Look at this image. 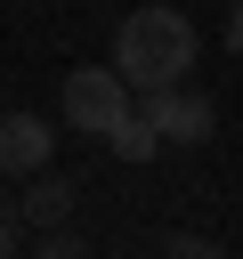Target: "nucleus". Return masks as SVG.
I'll return each mask as SVG.
<instances>
[{"label": "nucleus", "mask_w": 243, "mask_h": 259, "mask_svg": "<svg viewBox=\"0 0 243 259\" xmlns=\"http://www.w3.org/2000/svg\"><path fill=\"white\" fill-rule=\"evenodd\" d=\"M186 65H194V24H186L178 8H130L122 40H113L122 89H162V81H178Z\"/></svg>", "instance_id": "nucleus-1"}, {"label": "nucleus", "mask_w": 243, "mask_h": 259, "mask_svg": "<svg viewBox=\"0 0 243 259\" xmlns=\"http://www.w3.org/2000/svg\"><path fill=\"white\" fill-rule=\"evenodd\" d=\"M122 113H130V89H122L113 65H73V73H65V121H73V130L105 138Z\"/></svg>", "instance_id": "nucleus-2"}, {"label": "nucleus", "mask_w": 243, "mask_h": 259, "mask_svg": "<svg viewBox=\"0 0 243 259\" xmlns=\"http://www.w3.org/2000/svg\"><path fill=\"white\" fill-rule=\"evenodd\" d=\"M138 121H154V138H178V146H202V138L219 130L211 97H194V89H178V81L146 89V113H138Z\"/></svg>", "instance_id": "nucleus-3"}, {"label": "nucleus", "mask_w": 243, "mask_h": 259, "mask_svg": "<svg viewBox=\"0 0 243 259\" xmlns=\"http://www.w3.org/2000/svg\"><path fill=\"white\" fill-rule=\"evenodd\" d=\"M49 121L40 113H0V170H16V178H32V170H49Z\"/></svg>", "instance_id": "nucleus-4"}, {"label": "nucleus", "mask_w": 243, "mask_h": 259, "mask_svg": "<svg viewBox=\"0 0 243 259\" xmlns=\"http://www.w3.org/2000/svg\"><path fill=\"white\" fill-rule=\"evenodd\" d=\"M65 210H73V186L65 178H32V194L16 202V219H32V227H65Z\"/></svg>", "instance_id": "nucleus-5"}, {"label": "nucleus", "mask_w": 243, "mask_h": 259, "mask_svg": "<svg viewBox=\"0 0 243 259\" xmlns=\"http://www.w3.org/2000/svg\"><path fill=\"white\" fill-rule=\"evenodd\" d=\"M105 146H113L122 162H154V154H162V138H154V121H138V113H122V121L105 130Z\"/></svg>", "instance_id": "nucleus-6"}, {"label": "nucleus", "mask_w": 243, "mask_h": 259, "mask_svg": "<svg viewBox=\"0 0 243 259\" xmlns=\"http://www.w3.org/2000/svg\"><path fill=\"white\" fill-rule=\"evenodd\" d=\"M162 259H227V251H219V243H194V235H178V243H170Z\"/></svg>", "instance_id": "nucleus-7"}, {"label": "nucleus", "mask_w": 243, "mask_h": 259, "mask_svg": "<svg viewBox=\"0 0 243 259\" xmlns=\"http://www.w3.org/2000/svg\"><path fill=\"white\" fill-rule=\"evenodd\" d=\"M40 259H89V251H81V243H73V235H57V243H49V251H40Z\"/></svg>", "instance_id": "nucleus-8"}, {"label": "nucleus", "mask_w": 243, "mask_h": 259, "mask_svg": "<svg viewBox=\"0 0 243 259\" xmlns=\"http://www.w3.org/2000/svg\"><path fill=\"white\" fill-rule=\"evenodd\" d=\"M8 251H16V210L0 202V259H8Z\"/></svg>", "instance_id": "nucleus-9"}]
</instances>
